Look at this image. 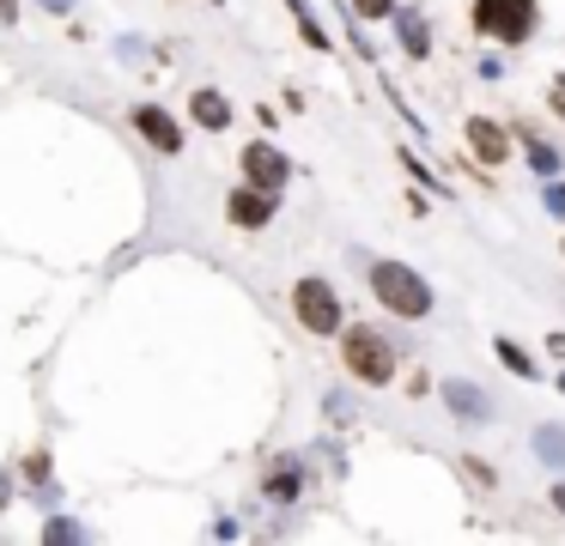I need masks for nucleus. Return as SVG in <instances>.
<instances>
[{
    "label": "nucleus",
    "mask_w": 565,
    "mask_h": 546,
    "mask_svg": "<svg viewBox=\"0 0 565 546\" xmlns=\"http://www.w3.org/2000/svg\"><path fill=\"white\" fill-rule=\"evenodd\" d=\"M371 292H377V304L389 316H402V322L432 316V286H426L414 268H402V261H377V268H371Z\"/></svg>",
    "instance_id": "1"
},
{
    "label": "nucleus",
    "mask_w": 565,
    "mask_h": 546,
    "mask_svg": "<svg viewBox=\"0 0 565 546\" xmlns=\"http://www.w3.org/2000/svg\"><path fill=\"white\" fill-rule=\"evenodd\" d=\"M341 359H347V371H353L359 383H371V389H383V383L395 377V346L377 334V328H347Z\"/></svg>",
    "instance_id": "2"
},
{
    "label": "nucleus",
    "mask_w": 565,
    "mask_h": 546,
    "mask_svg": "<svg viewBox=\"0 0 565 546\" xmlns=\"http://www.w3.org/2000/svg\"><path fill=\"white\" fill-rule=\"evenodd\" d=\"M535 19V0H474V31L493 43H529Z\"/></svg>",
    "instance_id": "3"
},
{
    "label": "nucleus",
    "mask_w": 565,
    "mask_h": 546,
    "mask_svg": "<svg viewBox=\"0 0 565 546\" xmlns=\"http://www.w3.org/2000/svg\"><path fill=\"white\" fill-rule=\"evenodd\" d=\"M292 310L310 334H341V298H335L329 280H298L292 286Z\"/></svg>",
    "instance_id": "4"
},
{
    "label": "nucleus",
    "mask_w": 565,
    "mask_h": 546,
    "mask_svg": "<svg viewBox=\"0 0 565 546\" xmlns=\"http://www.w3.org/2000/svg\"><path fill=\"white\" fill-rule=\"evenodd\" d=\"M237 164H244V182H250V189H268V195H280V189H286V177H292V164H286V152H274V146H244V158H237Z\"/></svg>",
    "instance_id": "5"
},
{
    "label": "nucleus",
    "mask_w": 565,
    "mask_h": 546,
    "mask_svg": "<svg viewBox=\"0 0 565 546\" xmlns=\"http://www.w3.org/2000/svg\"><path fill=\"white\" fill-rule=\"evenodd\" d=\"M225 213H231V225H244V231H262V225L274 219V195H268V189H250V182H244V189H237V195L225 201Z\"/></svg>",
    "instance_id": "6"
},
{
    "label": "nucleus",
    "mask_w": 565,
    "mask_h": 546,
    "mask_svg": "<svg viewBox=\"0 0 565 546\" xmlns=\"http://www.w3.org/2000/svg\"><path fill=\"white\" fill-rule=\"evenodd\" d=\"M134 128H140V140L158 146V152H183V128H177V122L165 116L158 104H140V110H134Z\"/></svg>",
    "instance_id": "7"
},
{
    "label": "nucleus",
    "mask_w": 565,
    "mask_h": 546,
    "mask_svg": "<svg viewBox=\"0 0 565 546\" xmlns=\"http://www.w3.org/2000/svg\"><path fill=\"white\" fill-rule=\"evenodd\" d=\"M468 146H474V158H481V164L499 170L505 152H511V134H505L493 116H468Z\"/></svg>",
    "instance_id": "8"
},
{
    "label": "nucleus",
    "mask_w": 565,
    "mask_h": 546,
    "mask_svg": "<svg viewBox=\"0 0 565 546\" xmlns=\"http://www.w3.org/2000/svg\"><path fill=\"white\" fill-rule=\"evenodd\" d=\"M189 116H195L207 134L231 128V104H225V91H213V86H201L195 98H189Z\"/></svg>",
    "instance_id": "9"
},
{
    "label": "nucleus",
    "mask_w": 565,
    "mask_h": 546,
    "mask_svg": "<svg viewBox=\"0 0 565 546\" xmlns=\"http://www.w3.org/2000/svg\"><path fill=\"white\" fill-rule=\"evenodd\" d=\"M444 407H450L456 419H468V425H481V419L493 413V401L474 389V383H444Z\"/></svg>",
    "instance_id": "10"
},
{
    "label": "nucleus",
    "mask_w": 565,
    "mask_h": 546,
    "mask_svg": "<svg viewBox=\"0 0 565 546\" xmlns=\"http://www.w3.org/2000/svg\"><path fill=\"white\" fill-rule=\"evenodd\" d=\"M535 455L547 468H565V425H541L535 431Z\"/></svg>",
    "instance_id": "11"
},
{
    "label": "nucleus",
    "mask_w": 565,
    "mask_h": 546,
    "mask_svg": "<svg viewBox=\"0 0 565 546\" xmlns=\"http://www.w3.org/2000/svg\"><path fill=\"white\" fill-rule=\"evenodd\" d=\"M499 364L511 371V377H523V383H535V377H541V364H529V352L517 346V340H499Z\"/></svg>",
    "instance_id": "12"
},
{
    "label": "nucleus",
    "mask_w": 565,
    "mask_h": 546,
    "mask_svg": "<svg viewBox=\"0 0 565 546\" xmlns=\"http://www.w3.org/2000/svg\"><path fill=\"white\" fill-rule=\"evenodd\" d=\"M523 146H529V164H535V170H541V182H547V177H553V170H560V152H553V146H547V140H541V134H535V128H523Z\"/></svg>",
    "instance_id": "13"
},
{
    "label": "nucleus",
    "mask_w": 565,
    "mask_h": 546,
    "mask_svg": "<svg viewBox=\"0 0 565 546\" xmlns=\"http://www.w3.org/2000/svg\"><path fill=\"white\" fill-rule=\"evenodd\" d=\"M402 43H408L414 61H420V55L432 49V37H426V19H420V13H402Z\"/></svg>",
    "instance_id": "14"
},
{
    "label": "nucleus",
    "mask_w": 565,
    "mask_h": 546,
    "mask_svg": "<svg viewBox=\"0 0 565 546\" xmlns=\"http://www.w3.org/2000/svg\"><path fill=\"white\" fill-rule=\"evenodd\" d=\"M268 498H280V504H292V498H298V468H292V462L268 474Z\"/></svg>",
    "instance_id": "15"
},
{
    "label": "nucleus",
    "mask_w": 565,
    "mask_h": 546,
    "mask_svg": "<svg viewBox=\"0 0 565 546\" xmlns=\"http://www.w3.org/2000/svg\"><path fill=\"white\" fill-rule=\"evenodd\" d=\"M43 541H79V522H67V516H49V528H43Z\"/></svg>",
    "instance_id": "16"
},
{
    "label": "nucleus",
    "mask_w": 565,
    "mask_h": 546,
    "mask_svg": "<svg viewBox=\"0 0 565 546\" xmlns=\"http://www.w3.org/2000/svg\"><path fill=\"white\" fill-rule=\"evenodd\" d=\"M353 7H359L365 19H389V13H395V0H353Z\"/></svg>",
    "instance_id": "17"
},
{
    "label": "nucleus",
    "mask_w": 565,
    "mask_h": 546,
    "mask_svg": "<svg viewBox=\"0 0 565 546\" xmlns=\"http://www.w3.org/2000/svg\"><path fill=\"white\" fill-rule=\"evenodd\" d=\"M547 213H560V219H565V189L553 177H547Z\"/></svg>",
    "instance_id": "18"
},
{
    "label": "nucleus",
    "mask_w": 565,
    "mask_h": 546,
    "mask_svg": "<svg viewBox=\"0 0 565 546\" xmlns=\"http://www.w3.org/2000/svg\"><path fill=\"white\" fill-rule=\"evenodd\" d=\"M547 98H553V116H560V122H565V73H560V79H553V91H547Z\"/></svg>",
    "instance_id": "19"
},
{
    "label": "nucleus",
    "mask_w": 565,
    "mask_h": 546,
    "mask_svg": "<svg viewBox=\"0 0 565 546\" xmlns=\"http://www.w3.org/2000/svg\"><path fill=\"white\" fill-rule=\"evenodd\" d=\"M0 25H19V0H0Z\"/></svg>",
    "instance_id": "20"
},
{
    "label": "nucleus",
    "mask_w": 565,
    "mask_h": 546,
    "mask_svg": "<svg viewBox=\"0 0 565 546\" xmlns=\"http://www.w3.org/2000/svg\"><path fill=\"white\" fill-rule=\"evenodd\" d=\"M553 510H560V516H565V480L553 486Z\"/></svg>",
    "instance_id": "21"
},
{
    "label": "nucleus",
    "mask_w": 565,
    "mask_h": 546,
    "mask_svg": "<svg viewBox=\"0 0 565 546\" xmlns=\"http://www.w3.org/2000/svg\"><path fill=\"white\" fill-rule=\"evenodd\" d=\"M43 7H49V13H67V7H74V0H43Z\"/></svg>",
    "instance_id": "22"
},
{
    "label": "nucleus",
    "mask_w": 565,
    "mask_h": 546,
    "mask_svg": "<svg viewBox=\"0 0 565 546\" xmlns=\"http://www.w3.org/2000/svg\"><path fill=\"white\" fill-rule=\"evenodd\" d=\"M0 504H7V474H0Z\"/></svg>",
    "instance_id": "23"
},
{
    "label": "nucleus",
    "mask_w": 565,
    "mask_h": 546,
    "mask_svg": "<svg viewBox=\"0 0 565 546\" xmlns=\"http://www.w3.org/2000/svg\"><path fill=\"white\" fill-rule=\"evenodd\" d=\"M560 389H565V377H560Z\"/></svg>",
    "instance_id": "24"
}]
</instances>
